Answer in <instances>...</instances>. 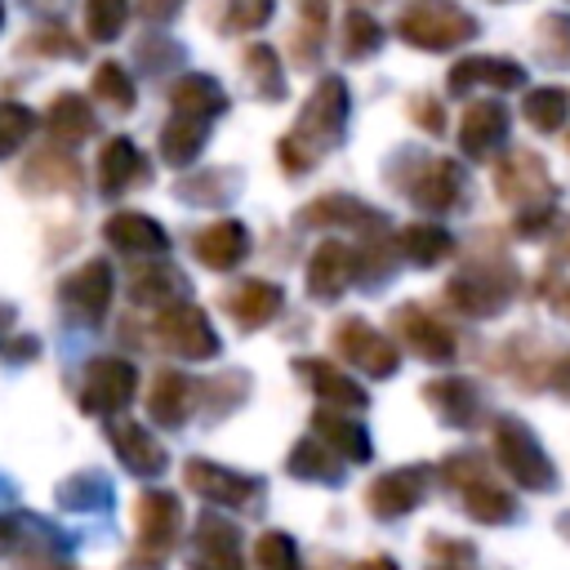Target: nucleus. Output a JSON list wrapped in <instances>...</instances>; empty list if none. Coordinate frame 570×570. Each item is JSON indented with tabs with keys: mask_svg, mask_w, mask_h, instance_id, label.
I'll use <instances>...</instances> for the list:
<instances>
[{
	"mask_svg": "<svg viewBox=\"0 0 570 570\" xmlns=\"http://www.w3.org/2000/svg\"><path fill=\"white\" fill-rule=\"evenodd\" d=\"M356 570H396V561H392V557H370V561H361Z\"/></svg>",
	"mask_w": 570,
	"mask_h": 570,
	"instance_id": "54",
	"label": "nucleus"
},
{
	"mask_svg": "<svg viewBox=\"0 0 570 570\" xmlns=\"http://www.w3.org/2000/svg\"><path fill=\"white\" fill-rule=\"evenodd\" d=\"M89 94L98 98V102H107L111 111H129L134 107V80H129V71L120 67V62H98L94 67V80H89Z\"/></svg>",
	"mask_w": 570,
	"mask_h": 570,
	"instance_id": "39",
	"label": "nucleus"
},
{
	"mask_svg": "<svg viewBox=\"0 0 570 570\" xmlns=\"http://www.w3.org/2000/svg\"><path fill=\"white\" fill-rule=\"evenodd\" d=\"M303 223L307 227H370V223H383V218H379V209H370L356 196H316L303 209Z\"/></svg>",
	"mask_w": 570,
	"mask_h": 570,
	"instance_id": "30",
	"label": "nucleus"
},
{
	"mask_svg": "<svg viewBox=\"0 0 570 570\" xmlns=\"http://www.w3.org/2000/svg\"><path fill=\"white\" fill-rule=\"evenodd\" d=\"M396 36L414 49L441 53V49L468 45L476 36V18L468 9H459L454 0H410L396 18Z\"/></svg>",
	"mask_w": 570,
	"mask_h": 570,
	"instance_id": "2",
	"label": "nucleus"
},
{
	"mask_svg": "<svg viewBox=\"0 0 570 570\" xmlns=\"http://www.w3.org/2000/svg\"><path fill=\"white\" fill-rule=\"evenodd\" d=\"M138 392V370L125 356H94L80 379V410L85 414H120Z\"/></svg>",
	"mask_w": 570,
	"mask_h": 570,
	"instance_id": "6",
	"label": "nucleus"
},
{
	"mask_svg": "<svg viewBox=\"0 0 570 570\" xmlns=\"http://www.w3.org/2000/svg\"><path fill=\"white\" fill-rule=\"evenodd\" d=\"M557 258H566L570 263V223L561 227V236H557Z\"/></svg>",
	"mask_w": 570,
	"mask_h": 570,
	"instance_id": "55",
	"label": "nucleus"
},
{
	"mask_svg": "<svg viewBox=\"0 0 570 570\" xmlns=\"http://www.w3.org/2000/svg\"><path fill=\"white\" fill-rule=\"evenodd\" d=\"M187 485L200 499L218 503V508H245V503L258 499V481L254 476L232 472V468H218L209 459H187Z\"/></svg>",
	"mask_w": 570,
	"mask_h": 570,
	"instance_id": "10",
	"label": "nucleus"
},
{
	"mask_svg": "<svg viewBox=\"0 0 570 570\" xmlns=\"http://www.w3.org/2000/svg\"><path fill=\"white\" fill-rule=\"evenodd\" d=\"M125 289H129V298H134V303L165 307V303H174V298L183 294V272H178L174 263L156 258V263H142V267H129Z\"/></svg>",
	"mask_w": 570,
	"mask_h": 570,
	"instance_id": "24",
	"label": "nucleus"
},
{
	"mask_svg": "<svg viewBox=\"0 0 570 570\" xmlns=\"http://www.w3.org/2000/svg\"><path fill=\"white\" fill-rule=\"evenodd\" d=\"M31 129H36L31 107H22V102H0V160H4L9 151H18V147L31 138Z\"/></svg>",
	"mask_w": 570,
	"mask_h": 570,
	"instance_id": "43",
	"label": "nucleus"
},
{
	"mask_svg": "<svg viewBox=\"0 0 570 570\" xmlns=\"http://www.w3.org/2000/svg\"><path fill=\"white\" fill-rule=\"evenodd\" d=\"M334 352H338L343 361H352L356 370L374 374V379H392L396 365H401L396 343L383 338V334H379L374 325H365L361 316H343V321L334 325Z\"/></svg>",
	"mask_w": 570,
	"mask_h": 570,
	"instance_id": "8",
	"label": "nucleus"
},
{
	"mask_svg": "<svg viewBox=\"0 0 570 570\" xmlns=\"http://www.w3.org/2000/svg\"><path fill=\"white\" fill-rule=\"evenodd\" d=\"M254 561H258V570H303L298 548H294V539L285 530H267L258 539V548H254Z\"/></svg>",
	"mask_w": 570,
	"mask_h": 570,
	"instance_id": "42",
	"label": "nucleus"
},
{
	"mask_svg": "<svg viewBox=\"0 0 570 570\" xmlns=\"http://www.w3.org/2000/svg\"><path fill=\"white\" fill-rule=\"evenodd\" d=\"M223 307L245 325V330H258L267 325L281 307H285V289L276 281H240L223 294Z\"/></svg>",
	"mask_w": 570,
	"mask_h": 570,
	"instance_id": "21",
	"label": "nucleus"
},
{
	"mask_svg": "<svg viewBox=\"0 0 570 570\" xmlns=\"http://www.w3.org/2000/svg\"><path fill=\"white\" fill-rule=\"evenodd\" d=\"M45 125H49V138L62 142V147H76L94 134V111H89V98L80 94H58L45 111Z\"/></svg>",
	"mask_w": 570,
	"mask_h": 570,
	"instance_id": "28",
	"label": "nucleus"
},
{
	"mask_svg": "<svg viewBox=\"0 0 570 570\" xmlns=\"http://www.w3.org/2000/svg\"><path fill=\"white\" fill-rule=\"evenodd\" d=\"M410 116H414L428 134H441V129H445V111H441V107H436V98H428V94L410 98Z\"/></svg>",
	"mask_w": 570,
	"mask_h": 570,
	"instance_id": "49",
	"label": "nucleus"
},
{
	"mask_svg": "<svg viewBox=\"0 0 570 570\" xmlns=\"http://www.w3.org/2000/svg\"><path fill=\"white\" fill-rule=\"evenodd\" d=\"M463 508H468L476 521H485V525H499V521H512V512H517V499H512L508 490H499V485L485 476V481H476V485H468V490H463Z\"/></svg>",
	"mask_w": 570,
	"mask_h": 570,
	"instance_id": "38",
	"label": "nucleus"
},
{
	"mask_svg": "<svg viewBox=\"0 0 570 570\" xmlns=\"http://www.w3.org/2000/svg\"><path fill=\"white\" fill-rule=\"evenodd\" d=\"M0 22H4V4H0Z\"/></svg>",
	"mask_w": 570,
	"mask_h": 570,
	"instance_id": "56",
	"label": "nucleus"
},
{
	"mask_svg": "<svg viewBox=\"0 0 570 570\" xmlns=\"http://www.w3.org/2000/svg\"><path fill=\"white\" fill-rule=\"evenodd\" d=\"M512 294H517V272L508 263H499V258L476 263V267L459 272L445 285V298L468 316H494V312H503L512 303Z\"/></svg>",
	"mask_w": 570,
	"mask_h": 570,
	"instance_id": "4",
	"label": "nucleus"
},
{
	"mask_svg": "<svg viewBox=\"0 0 570 570\" xmlns=\"http://www.w3.org/2000/svg\"><path fill=\"white\" fill-rule=\"evenodd\" d=\"M138 9H142V18L165 22V18H174V13L183 9V0H138Z\"/></svg>",
	"mask_w": 570,
	"mask_h": 570,
	"instance_id": "51",
	"label": "nucleus"
},
{
	"mask_svg": "<svg viewBox=\"0 0 570 570\" xmlns=\"http://www.w3.org/2000/svg\"><path fill=\"white\" fill-rule=\"evenodd\" d=\"M169 107H174V111H183V116L214 120V116H223V111H227V89H223L214 76L191 71V76H183V80L169 89Z\"/></svg>",
	"mask_w": 570,
	"mask_h": 570,
	"instance_id": "23",
	"label": "nucleus"
},
{
	"mask_svg": "<svg viewBox=\"0 0 570 570\" xmlns=\"http://www.w3.org/2000/svg\"><path fill=\"white\" fill-rule=\"evenodd\" d=\"M156 338L165 352L174 356H187V361H209L218 356V334L209 325V316L196 307V303H165L151 321Z\"/></svg>",
	"mask_w": 570,
	"mask_h": 570,
	"instance_id": "5",
	"label": "nucleus"
},
{
	"mask_svg": "<svg viewBox=\"0 0 570 570\" xmlns=\"http://www.w3.org/2000/svg\"><path fill=\"white\" fill-rule=\"evenodd\" d=\"M107 436H111L120 463H125L134 476H160V472H165V445H160L142 423H129V419H125V423H111Z\"/></svg>",
	"mask_w": 570,
	"mask_h": 570,
	"instance_id": "22",
	"label": "nucleus"
},
{
	"mask_svg": "<svg viewBox=\"0 0 570 570\" xmlns=\"http://www.w3.org/2000/svg\"><path fill=\"white\" fill-rule=\"evenodd\" d=\"M183 530V508L169 490H147L138 499V552L160 561Z\"/></svg>",
	"mask_w": 570,
	"mask_h": 570,
	"instance_id": "9",
	"label": "nucleus"
},
{
	"mask_svg": "<svg viewBox=\"0 0 570 570\" xmlns=\"http://www.w3.org/2000/svg\"><path fill=\"white\" fill-rule=\"evenodd\" d=\"M508 129H512V116L503 102H472L463 111V125H459V142L468 156H490L499 151V142H508Z\"/></svg>",
	"mask_w": 570,
	"mask_h": 570,
	"instance_id": "18",
	"label": "nucleus"
},
{
	"mask_svg": "<svg viewBox=\"0 0 570 570\" xmlns=\"http://www.w3.org/2000/svg\"><path fill=\"white\" fill-rule=\"evenodd\" d=\"M356 281V249L343 240H321L307 258V289L312 298H338Z\"/></svg>",
	"mask_w": 570,
	"mask_h": 570,
	"instance_id": "13",
	"label": "nucleus"
},
{
	"mask_svg": "<svg viewBox=\"0 0 570 570\" xmlns=\"http://www.w3.org/2000/svg\"><path fill=\"white\" fill-rule=\"evenodd\" d=\"M191 401H196L191 379L178 374V370H165V374H156V383H151L147 410H151V419H156L160 428H178V423H187Z\"/></svg>",
	"mask_w": 570,
	"mask_h": 570,
	"instance_id": "25",
	"label": "nucleus"
},
{
	"mask_svg": "<svg viewBox=\"0 0 570 570\" xmlns=\"http://www.w3.org/2000/svg\"><path fill=\"white\" fill-rule=\"evenodd\" d=\"M343 125H347V85L338 76H325L312 98L303 102V116L298 125L281 138V165L289 174H303L312 169L338 138H343Z\"/></svg>",
	"mask_w": 570,
	"mask_h": 570,
	"instance_id": "1",
	"label": "nucleus"
},
{
	"mask_svg": "<svg viewBox=\"0 0 570 570\" xmlns=\"http://www.w3.org/2000/svg\"><path fill=\"white\" fill-rule=\"evenodd\" d=\"M396 334L405 338V347L419 356V361H450L454 356V330L445 321H436L428 307L410 303V307H396Z\"/></svg>",
	"mask_w": 570,
	"mask_h": 570,
	"instance_id": "11",
	"label": "nucleus"
},
{
	"mask_svg": "<svg viewBox=\"0 0 570 570\" xmlns=\"http://www.w3.org/2000/svg\"><path fill=\"white\" fill-rule=\"evenodd\" d=\"M22 183L31 191H76L80 187V165L67 160V156H53V151H40L27 160L22 169Z\"/></svg>",
	"mask_w": 570,
	"mask_h": 570,
	"instance_id": "34",
	"label": "nucleus"
},
{
	"mask_svg": "<svg viewBox=\"0 0 570 570\" xmlns=\"http://www.w3.org/2000/svg\"><path fill=\"white\" fill-rule=\"evenodd\" d=\"M312 428L316 436L338 454V459H352V463H365L370 459V432L352 419H343L338 410H316L312 414Z\"/></svg>",
	"mask_w": 570,
	"mask_h": 570,
	"instance_id": "29",
	"label": "nucleus"
},
{
	"mask_svg": "<svg viewBox=\"0 0 570 570\" xmlns=\"http://www.w3.org/2000/svg\"><path fill=\"white\" fill-rule=\"evenodd\" d=\"M539 53L552 67H570V18L566 13L543 18V27H539Z\"/></svg>",
	"mask_w": 570,
	"mask_h": 570,
	"instance_id": "44",
	"label": "nucleus"
},
{
	"mask_svg": "<svg viewBox=\"0 0 570 570\" xmlns=\"http://www.w3.org/2000/svg\"><path fill=\"white\" fill-rule=\"evenodd\" d=\"M441 476H445L450 485L468 490V485L485 481V463H481V454H454V459H445V463H441Z\"/></svg>",
	"mask_w": 570,
	"mask_h": 570,
	"instance_id": "47",
	"label": "nucleus"
},
{
	"mask_svg": "<svg viewBox=\"0 0 570 570\" xmlns=\"http://www.w3.org/2000/svg\"><path fill=\"white\" fill-rule=\"evenodd\" d=\"M111 499V490H107V481L102 476H71L67 485H62V503H71V508H85V503H107Z\"/></svg>",
	"mask_w": 570,
	"mask_h": 570,
	"instance_id": "46",
	"label": "nucleus"
},
{
	"mask_svg": "<svg viewBox=\"0 0 570 570\" xmlns=\"http://www.w3.org/2000/svg\"><path fill=\"white\" fill-rule=\"evenodd\" d=\"M31 49L36 53H62V58H80V40H67L62 27H45L31 36Z\"/></svg>",
	"mask_w": 570,
	"mask_h": 570,
	"instance_id": "48",
	"label": "nucleus"
},
{
	"mask_svg": "<svg viewBox=\"0 0 570 570\" xmlns=\"http://www.w3.org/2000/svg\"><path fill=\"white\" fill-rule=\"evenodd\" d=\"M552 387H561V392H566V396H570V356H566V361H557V365H552Z\"/></svg>",
	"mask_w": 570,
	"mask_h": 570,
	"instance_id": "53",
	"label": "nucleus"
},
{
	"mask_svg": "<svg viewBox=\"0 0 570 570\" xmlns=\"http://www.w3.org/2000/svg\"><path fill=\"white\" fill-rule=\"evenodd\" d=\"M111 294H116V276L102 258H89L80 263L71 276H62L58 285V303L71 321H85V325H98L111 307Z\"/></svg>",
	"mask_w": 570,
	"mask_h": 570,
	"instance_id": "7",
	"label": "nucleus"
},
{
	"mask_svg": "<svg viewBox=\"0 0 570 570\" xmlns=\"http://www.w3.org/2000/svg\"><path fill=\"white\" fill-rule=\"evenodd\" d=\"M338 463H343V459H338L325 441H298V445L289 450V472L303 476V481H325V485H334V481L343 476Z\"/></svg>",
	"mask_w": 570,
	"mask_h": 570,
	"instance_id": "37",
	"label": "nucleus"
},
{
	"mask_svg": "<svg viewBox=\"0 0 570 570\" xmlns=\"http://www.w3.org/2000/svg\"><path fill=\"white\" fill-rule=\"evenodd\" d=\"M298 9H303V18H307V40H312V49L321 45V31H325V18H330V4L325 0H298Z\"/></svg>",
	"mask_w": 570,
	"mask_h": 570,
	"instance_id": "50",
	"label": "nucleus"
},
{
	"mask_svg": "<svg viewBox=\"0 0 570 570\" xmlns=\"http://www.w3.org/2000/svg\"><path fill=\"white\" fill-rule=\"evenodd\" d=\"M191 249H196V258H200L205 267L232 272V267L249 254V232H245V223H236V218H218V223H209V227L196 232Z\"/></svg>",
	"mask_w": 570,
	"mask_h": 570,
	"instance_id": "20",
	"label": "nucleus"
},
{
	"mask_svg": "<svg viewBox=\"0 0 570 570\" xmlns=\"http://www.w3.org/2000/svg\"><path fill=\"white\" fill-rule=\"evenodd\" d=\"M142 178V156L129 138H107L98 151V187L102 191H125L129 183Z\"/></svg>",
	"mask_w": 570,
	"mask_h": 570,
	"instance_id": "31",
	"label": "nucleus"
},
{
	"mask_svg": "<svg viewBox=\"0 0 570 570\" xmlns=\"http://www.w3.org/2000/svg\"><path fill=\"white\" fill-rule=\"evenodd\" d=\"M405 191H410V200L419 205V209H428V214H445L454 200H459V191H463V169L454 165V160H428L410 183H401Z\"/></svg>",
	"mask_w": 570,
	"mask_h": 570,
	"instance_id": "16",
	"label": "nucleus"
},
{
	"mask_svg": "<svg viewBox=\"0 0 570 570\" xmlns=\"http://www.w3.org/2000/svg\"><path fill=\"white\" fill-rule=\"evenodd\" d=\"M102 236H107L111 249H125V254H165V249H169V232H165L156 218L138 214V209L111 214V218L102 223Z\"/></svg>",
	"mask_w": 570,
	"mask_h": 570,
	"instance_id": "19",
	"label": "nucleus"
},
{
	"mask_svg": "<svg viewBox=\"0 0 570 570\" xmlns=\"http://www.w3.org/2000/svg\"><path fill=\"white\" fill-rule=\"evenodd\" d=\"M338 45H343V58H365V53H374V49L383 45V31H379V22H374L365 9H352V13L343 18Z\"/></svg>",
	"mask_w": 570,
	"mask_h": 570,
	"instance_id": "40",
	"label": "nucleus"
},
{
	"mask_svg": "<svg viewBox=\"0 0 570 570\" xmlns=\"http://www.w3.org/2000/svg\"><path fill=\"white\" fill-rule=\"evenodd\" d=\"M428 405L450 423V428H472L476 423V410H481V396L468 379H432L423 387Z\"/></svg>",
	"mask_w": 570,
	"mask_h": 570,
	"instance_id": "26",
	"label": "nucleus"
},
{
	"mask_svg": "<svg viewBox=\"0 0 570 570\" xmlns=\"http://www.w3.org/2000/svg\"><path fill=\"white\" fill-rule=\"evenodd\" d=\"M396 245H401V254H405L410 263H419V267H432V263H441V258L454 254V236H450L445 227H436V223H410V227L396 236Z\"/></svg>",
	"mask_w": 570,
	"mask_h": 570,
	"instance_id": "33",
	"label": "nucleus"
},
{
	"mask_svg": "<svg viewBox=\"0 0 570 570\" xmlns=\"http://www.w3.org/2000/svg\"><path fill=\"white\" fill-rule=\"evenodd\" d=\"M436 557H450V561H472V548L468 543H454V539H432Z\"/></svg>",
	"mask_w": 570,
	"mask_h": 570,
	"instance_id": "52",
	"label": "nucleus"
},
{
	"mask_svg": "<svg viewBox=\"0 0 570 570\" xmlns=\"http://www.w3.org/2000/svg\"><path fill=\"white\" fill-rule=\"evenodd\" d=\"M298 374H307V383L316 387V396L334 401L338 410H365L370 405V396L361 392V383H352L347 374H338L325 361H298Z\"/></svg>",
	"mask_w": 570,
	"mask_h": 570,
	"instance_id": "32",
	"label": "nucleus"
},
{
	"mask_svg": "<svg viewBox=\"0 0 570 570\" xmlns=\"http://www.w3.org/2000/svg\"><path fill=\"white\" fill-rule=\"evenodd\" d=\"M494 187H499V196L508 200V205H539V200H548V169H543V160L534 156V151H517V156H508L499 169H494Z\"/></svg>",
	"mask_w": 570,
	"mask_h": 570,
	"instance_id": "15",
	"label": "nucleus"
},
{
	"mask_svg": "<svg viewBox=\"0 0 570 570\" xmlns=\"http://www.w3.org/2000/svg\"><path fill=\"white\" fill-rule=\"evenodd\" d=\"M245 76H249V89L258 98H272V102L285 98V71H281V58H276L272 45H249L245 49Z\"/></svg>",
	"mask_w": 570,
	"mask_h": 570,
	"instance_id": "36",
	"label": "nucleus"
},
{
	"mask_svg": "<svg viewBox=\"0 0 570 570\" xmlns=\"http://www.w3.org/2000/svg\"><path fill=\"white\" fill-rule=\"evenodd\" d=\"M494 454H499L503 472H508L517 485H525V490H548V485H557L552 459L543 454L539 436H534L521 419H499V428H494Z\"/></svg>",
	"mask_w": 570,
	"mask_h": 570,
	"instance_id": "3",
	"label": "nucleus"
},
{
	"mask_svg": "<svg viewBox=\"0 0 570 570\" xmlns=\"http://www.w3.org/2000/svg\"><path fill=\"white\" fill-rule=\"evenodd\" d=\"M125 18H129V0H85V31L98 45L116 40Z\"/></svg>",
	"mask_w": 570,
	"mask_h": 570,
	"instance_id": "41",
	"label": "nucleus"
},
{
	"mask_svg": "<svg viewBox=\"0 0 570 570\" xmlns=\"http://www.w3.org/2000/svg\"><path fill=\"white\" fill-rule=\"evenodd\" d=\"M191 570H245L240 534L227 517H200L191 539Z\"/></svg>",
	"mask_w": 570,
	"mask_h": 570,
	"instance_id": "14",
	"label": "nucleus"
},
{
	"mask_svg": "<svg viewBox=\"0 0 570 570\" xmlns=\"http://www.w3.org/2000/svg\"><path fill=\"white\" fill-rule=\"evenodd\" d=\"M423 494H428V468H392L370 485L365 503L374 517L392 521V517H405L410 508H419Z\"/></svg>",
	"mask_w": 570,
	"mask_h": 570,
	"instance_id": "12",
	"label": "nucleus"
},
{
	"mask_svg": "<svg viewBox=\"0 0 570 570\" xmlns=\"http://www.w3.org/2000/svg\"><path fill=\"white\" fill-rule=\"evenodd\" d=\"M450 94H468V89H476V85H490V89H517V85H525V71H521V62H512V58H494V53H476V58H459L454 67H450Z\"/></svg>",
	"mask_w": 570,
	"mask_h": 570,
	"instance_id": "17",
	"label": "nucleus"
},
{
	"mask_svg": "<svg viewBox=\"0 0 570 570\" xmlns=\"http://www.w3.org/2000/svg\"><path fill=\"white\" fill-rule=\"evenodd\" d=\"M521 116H525V125H530V129L552 134V129H561V125H566V116H570V94H566L561 85H539V89H530V94H525Z\"/></svg>",
	"mask_w": 570,
	"mask_h": 570,
	"instance_id": "35",
	"label": "nucleus"
},
{
	"mask_svg": "<svg viewBox=\"0 0 570 570\" xmlns=\"http://www.w3.org/2000/svg\"><path fill=\"white\" fill-rule=\"evenodd\" d=\"M205 134H209V120L174 111V116L160 125V160L174 165V169L191 165V160L200 156V147H205Z\"/></svg>",
	"mask_w": 570,
	"mask_h": 570,
	"instance_id": "27",
	"label": "nucleus"
},
{
	"mask_svg": "<svg viewBox=\"0 0 570 570\" xmlns=\"http://www.w3.org/2000/svg\"><path fill=\"white\" fill-rule=\"evenodd\" d=\"M276 0H232L227 4V27L232 31H258L267 18H272Z\"/></svg>",
	"mask_w": 570,
	"mask_h": 570,
	"instance_id": "45",
	"label": "nucleus"
}]
</instances>
